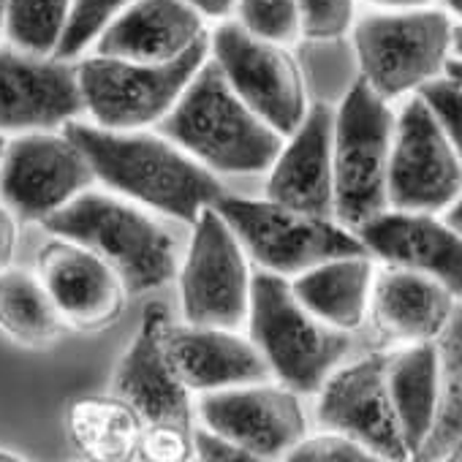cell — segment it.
<instances>
[{"mask_svg":"<svg viewBox=\"0 0 462 462\" xmlns=\"http://www.w3.org/2000/svg\"><path fill=\"white\" fill-rule=\"evenodd\" d=\"M454 23L440 9H394L354 25L362 79L386 101L416 93L446 71Z\"/></svg>","mask_w":462,"mask_h":462,"instance_id":"cell-8","label":"cell"},{"mask_svg":"<svg viewBox=\"0 0 462 462\" xmlns=\"http://www.w3.org/2000/svg\"><path fill=\"white\" fill-rule=\"evenodd\" d=\"M131 4L134 0H74L69 25L55 50V58L77 60L88 47L96 44V39L104 33V28Z\"/></svg>","mask_w":462,"mask_h":462,"instance_id":"cell-28","label":"cell"},{"mask_svg":"<svg viewBox=\"0 0 462 462\" xmlns=\"http://www.w3.org/2000/svg\"><path fill=\"white\" fill-rule=\"evenodd\" d=\"M283 459L291 462H373L378 459L367 446L346 432L324 430L319 435H305Z\"/></svg>","mask_w":462,"mask_h":462,"instance_id":"cell-30","label":"cell"},{"mask_svg":"<svg viewBox=\"0 0 462 462\" xmlns=\"http://www.w3.org/2000/svg\"><path fill=\"white\" fill-rule=\"evenodd\" d=\"M74 0H4L0 28L12 47L31 55H55L71 14Z\"/></svg>","mask_w":462,"mask_h":462,"instance_id":"cell-27","label":"cell"},{"mask_svg":"<svg viewBox=\"0 0 462 462\" xmlns=\"http://www.w3.org/2000/svg\"><path fill=\"white\" fill-rule=\"evenodd\" d=\"M161 134L223 174L267 171L286 139L237 96L212 58L201 63L166 112Z\"/></svg>","mask_w":462,"mask_h":462,"instance_id":"cell-2","label":"cell"},{"mask_svg":"<svg viewBox=\"0 0 462 462\" xmlns=\"http://www.w3.org/2000/svg\"><path fill=\"white\" fill-rule=\"evenodd\" d=\"M302 36L310 42H335L354 25L356 0H297Z\"/></svg>","mask_w":462,"mask_h":462,"instance_id":"cell-31","label":"cell"},{"mask_svg":"<svg viewBox=\"0 0 462 462\" xmlns=\"http://www.w3.org/2000/svg\"><path fill=\"white\" fill-rule=\"evenodd\" d=\"M209 58L237 96L278 134L289 136L308 115L305 77L286 44L248 33L240 23H220L209 36Z\"/></svg>","mask_w":462,"mask_h":462,"instance_id":"cell-10","label":"cell"},{"mask_svg":"<svg viewBox=\"0 0 462 462\" xmlns=\"http://www.w3.org/2000/svg\"><path fill=\"white\" fill-rule=\"evenodd\" d=\"M190 446H193V457L209 459V462H254L256 459L248 448H243L240 443L228 440L226 435L209 427H193Z\"/></svg>","mask_w":462,"mask_h":462,"instance_id":"cell-34","label":"cell"},{"mask_svg":"<svg viewBox=\"0 0 462 462\" xmlns=\"http://www.w3.org/2000/svg\"><path fill=\"white\" fill-rule=\"evenodd\" d=\"M248 332L278 383L300 394H319L351 351L348 332L316 319L297 300L289 278L267 270L251 283Z\"/></svg>","mask_w":462,"mask_h":462,"instance_id":"cell-4","label":"cell"},{"mask_svg":"<svg viewBox=\"0 0 462 462\" xmlns=\"http://www.w3.org/2000/svg\"><path fill=\"white\" fill-rule=\"evenodd\" d=\"M459 190L462 161L427 101L413 93L394 115L386 180L389 209L443 212Z\"/></svg>","mask_w":462,"mask_h":462,"instance_id":"cell-11","label":"cell"},{"mask_svg":"<svg viewBox=\"0 0 462 462\" xmlns=\"http://www.w3.org/2000/svg\"><path fill=\"white\" fill-rule=\"evenodd\" d=\"M190 457H193L190 432L177 427H161V424H144L134 454V459H152V462H180Z\"/></svg>","mask_w":462,"mask_h":462,"instance_id":"cell-33","label":"cell"},{"mask_svg":"<svg viewBox=\"0 0 462 462\" xmlns=\"http://www.w3.org/2000/svg\"><path fill=\"white\" fill-rule=\"evenodd\" d=\"M36 275L66 327L101 332L125 310L128 289L117 270L96 251L74 240H47L36 256Z\"/></svg>","mask_w":462,"mask_h":462,"instance_id":"cell-15","label":"cell"},{"mask_svg":"<svg viewBox=\"0 0 462 462\" xmlns=\"http://www.w3.org/2000/svg\"><path fill=\"white\" fill-rule=\"evenodd\" d=\"M356 237L383 264L416 270L462 297V235L435 212L386 209L367 220Z\"/></svg>","mask_w":462,"mask_h":462,"instance_id":"cell-18","label":"cell"},{"mask_svg":"<svg viewBox=\"0 0 462 462\" xmlns=\"http://www.w3.org/2000/svg\"><path fill=\"white\" fill-rule=\"evenodd\" d=\"M209 58L204 36L174 60L144 63L109 55H90L77 63V79L85 112L96 125L112 131H136L155 125L177 104L193 74Z\"/></svg>","mask_w":462,"mask_h":462,"instance_id":"cell-6","label":"cell"},{"mask_svg":"<svg viewBox=\"0 0 462 462\" xmlns=\"http://www.w3.org/2000/svg\"><path fill=\"white\" fill-rule=\"evenodd\" d=\"M17 245H20V217L0 199V273H6L14 264Z\"/></svg>","mask_w":462,"mask_h":462,"instance_id":"cell-35","label":"cell"},{"mask_svg":"<svg viewBox=\"0 0 462 462\" xmlns=\"http://www.w3.org/2000/svg\"><path fill=\"white\" fill-rule=\"evenodd\" d=\"M188 6H193L201 17H212V20H226L231 12H235L237 0H185Z\"/></svg>","mask_w":462,"mask_h":462,"instance_id":"cell-36","label":"cell"},{"mask_svg":"<svg viewBox=\"0 0 462 462\" xmlns=\"http://www.w3.org/2000/svg\"><path fill=\"white\" fill-rule=\"evenodd\" d=\"M451 52H457V58H462V23L454 25V39H451Z\"/></svg>","mask_w":462,"mask_h":462,"instance_id":"cell-41","label":"cell"},{"mask_svg":"<svg viewBox=\"0 0 462 462\" xmlns=\"http://www.w3.org/2000/svg\"><path fill=\"white\" fill-rule=\"evenodd\" d=\"M367 4L386 9V12H394V9H421V6H430L432 0H367Z\"/></svg>","mask_w":462,"mask_h":462,"instance_id":"cell-37","label":"cell"},{"mask_svg":"<svg viewBox=\"0 0 462 462\" xmlns=\"http://www.w3.org/2000/svg\"><path fill=\"white\" fill-rule=\"evenodd\" d=\"M443 4H446V9H448L454 17L462 20V0H443Z\"/></svg>","mask_w":462,"mask_h":462,"instance_id":"cell-42","label":"cell"},{"mask_svg":"<svg viewBox=\"0 0 462 462\" xmlns=\"http://www.w3.org/2000/svg\"><path fill=\"white\" fill-rule=\"evenodd\" d=\"M171 319L166 305L150 302L142 313V327L120 356L112 386L144 424L177 427L190 432V389L174 373L166 354V329Z\"/></svg>","mask_w":462,"mask_h":462,"instance_id":"cell-17","label":"cell"},{"mask_svg":"<svg viewBox=\"0 0 462 462\" xmlns=\"http://www.w3.org/2000/svg\"><path fill=\"white\" fill-rule=\"evenodd\" d=\"M316 416L324 430L351 435L378 459H411L386 383V354H367L335 367L319 389Z\"/></svg>","mask_w":462,"mask_h":462,"instance_id":"cell-13","label":"cell"},{"mask_svg":"<svg viewBox=\"0 0 462 462\" xmlns=\"http://www.w3.org/2000/svg\"><path fill=\"white\" fill-rule=\"evenodd\" d=\"M443 459H451V462H459V459H462V438H457V440L451 443V448L446 451Z\"/></svg>","mask_w":462,"mask_h":462,"instance_id":"cell-40","label":"cell"},{"mask_svg":"<svg viewBox=\"0 0 462 462\" xmlns=\"http://www.w3.org/2000/svg\"><path fill=\"white\" fill-rule=\"evenodd\" d=\"M0 329L31 348L52 346L66 332V321L39 275L14 267L0 273Z\"/></svg>","mask_w":462,"mask_h":462,"instance_id":"cell-26","label":"cell"},{"mask_svg":"<svg viewBox=\"0 0 462 462\" xmlns=\"http://www.w3.org/2000/svg\"><path fill=\"white\" fill-rule=\"evenodd\" d=\"M85 112L77 63L0 50V134L52 131Z\"/></svg>","mask_w":462,"mask_h":462,"instance_id":"cell-16","label":"cell"},{"mask_svg":"<svg viewBox=\"0 0 462 462\" xmlns=\"http://www.w3.org/2000/svg\"><path fill=\"white\" fill-rule=\"evenodd\" d=\"M42 226L106 259L128 294L155 291L177 275V251L169 231L142 207L112 193L88 188Z\"/></svg>","mask_w":462,"mask_h":462,"instance_id":"cell-3","label":"cell"},{"mask_svg":"<svg viewBox=\"0 0 462 462\" xmlns=\"http://www.w3.org/2000/svg\"><path fill=\"white\" fill-rule=\"evenodd\" d=\"M251 267L240 237L215 207L193 220L188 256L180 270L182 316L188 324L237 329L248 321Z\"/></svg>","mask_w":462,"mask_h":462,"instance_id":"cell-9","label":"cell"},{"mask_svg":"<svg viewBox=\"0 0 462 462\" xmlns=\"http://www.w3.org/2000/svg\"><path fill=\"white\" fill-rule=\"evenodd\" d=\"M66 430L71 443L85 457L101 462H123V459H134L144 421L117 394L112 397L93 394V397H79L69 405Z\"/></svg>","mask_w":462,"mask_h":462,"instance_id":"cell-25","label":"cell"},{"mask_svg":"<svg viewBox=\"0 0 462 462\" xmlns=\"http://www.w3.org/2000/svg\"><path fill=\"white\" fill-rule=\"evenodd\" d=\"M394 134V112L362 77L335 112L332 174L335 220L356 231L389 209L386 180Z\"/></svg>","mask_w":462,"mask_h":462,"instance_id":"cell-5","label":"cell"},{"mask_svg":"<svg viewBox=\"0 0 462 462\" xmlns=\"http://www.w3.org/2000/svg\"><path fill=\"white\" fill-rule=\"evenodd\" d=\"M335 109L324 101L310 104L305 120L289 134L270 166L267 199L310 215H335L332 174Z\"/></svg>","mask_w":462,"mask_h":462,"instance_id":"cell-19","label":"cell"},{"mask_svg":"<svg viewBox=\"0 0 462 462\" xmlns=\"http://www.w3.org/2000/svg\"><path fill=\"white\" fill-rule=\"evenodd\" d=\"M166 354L180 381L199 394L273 378L270 365L256 343L223 327L169 324Z\"/></svg>","mask_w":462,"mask_h":462,"instance_id":"cell-20","label":"cell"},{"mask_svg":"<svg viewBox=\"0 0 462 462\" xmlns=\"http://www.w3.org/2000/svg\"><path fill=\"white\" fill-rule=\"evenodd\" d=\"M443 220L457 231V235H462V190H459L457 199L443 209Z\"/></svg>","mask_w":462,"mask_h":462,"instance_id":"cell-38","label":"cell"},{"mask_svg":"<svg viewBox=\"0 0 462 462\" xmlns=\"http://www.w3.org/2000/svg\"><path fill=\"white\" fill-rule=\"evenodd\" d=\"M0 4H4V0H0Z\"/></svg>","mask_w":462,"mask_h":462,"instance_id":"cell-45","label":"cell"},{"mask_svg":"<svg viewBox=\"0 0 462 462\" xmlns=\"http://www.w3.org/2000/svg\"><path fill=\"white\" fill-rule=\"evenodd\" d=\"M63 134L88 155L96 180L106 188L182 223L193 226L199 212L223 193L212 169L163 134L112 131L77 117L63 125Z\"/></svg>","mask_w":462,"mask_h":462,"instance_id":"cell-1","label":"cell"},{"mask_svg":"<svg viewBox=\"0 0 462 462\" xmlns=\"http://www.w3.org/2000/svg\"><path fill=\"white\" fill-rule=\"evenodd\" d=\"M375 264L370 254H348L327 259L289 278L297 300L324 324L354 332L367 321Z\"/></svg>","mask_w":462,"mask_h":462,"instance_id":"cell-23","label":"cell"},{"mask_svg":"<svg viewBox=\"0 0 462 462\" xmlns=\"http://www.w3.org/2000/svg\"><path fill=\"white\" fill-rule=\"evenodd\" d=\"M25 457H20V454H14V451H9V448H0V462H23Z\"/></svg>","mask_w":462,"mask_h":462,"instance_id":"cell-43","label":"cell"},{"mask_svg":"<svg viewBox=\"0 0 462 462\" xmlns=\"http://www.w3.org/2000/svg\"><path fill=\"white\" fill-rule=\"evenodd\" d=\"M416 93L427 101V106L438 117L446 139L451 142V147L457 150V155L462 161V85L457 79H451L448 74H440V77L430 79L427 85H421Z\"/></svg>","mask_w":462,"mask_h":462,"instance_id":"cell-32","label":"cell"},{"mask_svg":"<svg viewBox=\"0 0 462 462\" xmlns=\"http://www.w3.org/2000/svg\"><path fill=\"white\" fill-rule=\"evenodd\" d=\"M386 383L400 432L411 459H416L435 427L440 402V356L435 340L408 343L386 354Z\"/></svg>","mask_w":462,"mask_h":462,"instance_id":"cell-24","label":"cell"},{"mask_svg":"<svg viewBox=\"0 0 462 462\" xmlns=\"http://www.w3.org/2000/svg\"><path fill=\"white\" fill-rule=\"evenodd\" d=\"M212 207L262 270L283 278H294L335 256L370 254L354 231L337 220L300 212L273 199H245L223 190Z\"/></svg>","mask_w":462,"mask_h":462,"instance_id":"cell-7","label":"cell"},{"mask_svg":"<svg viewBox=\"0 0 462 462\" xmlns=\"http://www.w3.org/2000/svg\"><path fill=\"white\" fill-rule=\"evenodd\" d=\"M6 144H9V136L0 134V161H4V152H6Z\"/></svg>","mask_w":462,"mask_h":462,"instance_id":"cell-44","label":"cell"},{"mask_svg":"<svg viewBox=\"0 0 462 462\" xmlns=\"http://www.w3.org/2000/svg\"><path fill=\"white\" fill-rule=\"evenodd\" d=\"M207 36L204 17L185 0H134L96 39V55L163 63Z\"/></svg>","mask_w":462,"mask_h":462,"instance_id":"cell-22","label":"cell"},{"mask_svg":"<svg viewBox=\"0 0 462 462\" xmlns=\"http://www.w3.org/2000/svg\"><path fill=\"white\" fill-rule=\"evenodd\" d=\"M199 416L204 427L240 443L256 459L286 457L308 435L300 392L270 381L204 392Z\"/></svg>","mask_w":462,"mask_h":462,"instance_id":"cell-14","label":"cell"},{"mask_svg":"<svg viewBox=\"0 0 462 462\" xmlns=\"http://www.w3.org/2000/svg\"><path fill=\"white\" fill-rule=\"evenodd\" d=\"M457 297L435 278L408 267L375 270L367 316L386 343L408 346L438 340L454 313Z\"/></svg>","mask_w":462,"mask_h":462,"instance_id":"cell-21","label":"cell"},{"mask_svg":"<svg viewBox=\"0 0 462 462\" xmlns=\"http://www.w3.org/2000/svg\"><path fill=\"white\" fill-rule=\"evenodd\" d=\"M443 74H448L451 79H457L459 85H462V58H448V63H446V71Z\"/></svg>","mask_w":462,"mask_h":462,"instance_id":"cell-39","label":"cell"},{"mask_svg":"<svg viewBox=\"0 0 462 462\" xmlns=\"http://www.w3.org/2000/svg\"><path fill=\"white\" fill-rule=\"evenodd\" d=\"M93 182L88 155L66 134H14L0 161V199L28 223H44Z\"/></svg>","mask_w":462,"mask_h":462,"instance_id":"cell-12","label":"cell"},{"mask_svg":"<svg viewBox=\"0 0 462 462\" xmlns=\"http://www.w3.org/2000/svg\"><path fill=\"white\" fill-rule=\"evenodd\" d=\"M237 23L256 39L291 44L302 36L297 0H237Z\"/></svg>","mask_w":462,"mask_h":462,"instance_id":"cell-29","label":"cell"}]
</instances>
